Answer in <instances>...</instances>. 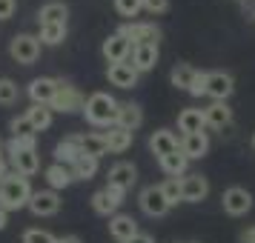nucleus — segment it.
I'll return each instance as SVG.
<instances>
[{
    "label": "nucleus",
    "mask_w": 255,
    "mask_h": 243,
    "mask_svg": "<svg viewBox=\"0 0 255 243\" xmlns=\"http://www.w3.org/2000/svg\"><path fill=\"white\" fill-rule=\"evenodd\" d=\"M132 43H129L127 37L121 35V32H115V35H109L104 40V58L109 60V63H124V60L132 58Z\"/></svg>",
    "instance_id": "14"
},
{
    "label": "nucleus",
    "mask_w": 255,
    "mask_h": 243,
    "mask_svg": "<svg viewBox=\"0 0 255 243\" xmlns=\"http://www.w3.org/2000/svg\"><path fill=\"white\" fill-rule=\"evenodd\" d=\"M32 200V186H29V177L17 172H9L3 177V192H0V209L6 212H17V209L29 206Z\"/></svg>",
    "instance_id": "2"
},
{
    "label": "nucleus",
    "mask_w": 255,
    "mask_h": 243,
    "mask_svg": "<svg viewBox=\"0 0 255 243\" xmlns=\"http://www.w3.org/2000/svg\"><path fill=\"white\" fill-rule=\"evenodd\" d=\"M118 100L109 92H95L86 97V106H83V117L92 123V126H115L118 120Z\"/></svg>",
    "instance_id": "1"
},
{
    "label": "nucleus",
    "mask_w": 255,
    "mask_h": 243,
    "mask_svg": "<svg viewBox=\"0 0 255 243\" xmlns=\"http://www.w3.org/2000/svg\"><path fill=\"white\" fill-rule=\"evenodd\" d=\"M124 197H127V192H124V189H115V186L98 189V192L92 195V209L98 212V215L112 218V215H118V209H121V203H124Z\"/></svg>",
    "instance_id": "7"
},
{
    "label": "nucleus",
    "mask_w": 255,
    "mask_h": 243,
    "mask_svg": "<svg viewBox=\"0 0 255 243\" xmlns=\"http://www.w3.org/2000/svg\"><path fill=\"white\" fill-rule=\"evenodd\" d=\"M69 172L75 180H92L98 174V158H89V155H81L78 161L69 166Z\"/></svg>",
    "instance_id": "32"
},
{
    "label": "nucleus",
    "mask_w": 255,
    "mask_h": 243,
    "mask_svg": "<svg viewBox=\"0 0 255 243\" xmlns=\"http://www.w3.org/2000/svg\"><path fill=\"white\" fill-rule=\"evenodd\" d=\"M235 92V81L230 72H207V97L227 103V97Z\"/></svg>",
    "instance_id": "10"
},
{
    "label": "nucleus",
    "mask_w": 255,
    "mask_h": 243,
    "mask_svg": "<svg viewBox=\"0 0 255 243\" xmlns=\"http://www.w3.org/2000/svg\"><path fill=\"white\" fill-rule=\"evenodd\" d=\"M143 9L152 14H163L169 12V0H143Z\"/></svg>",
    "instance_id": "40"
},
{
    "label": "nucleus",
    "mask_w": 255,
    "mask_h": 243,
    "mask_svg": "<svg viewBox=\"0 0 255 243\" xmlns=\"http://www.w3.org/2000/svg\"><path fill=\"white\" fill-rule=\"evenodd\" d=\"M138 206H140V212H143V215H149V218H163V215L172 209L161 186H146V189H140Z\"/></svg>",
    "instance_id": "6"
},
{
    "label": "nucleus",
    "mask_w": 255,
    "mask_h": 243,
    "mask_svg": "<svg viewBox=\"0 0 255 243\" xmlns=\"http://www.w3.org/2000/svg\"><path fill=\"white\" fill-rule=\"evenodd\" d=\"M241 243H255V226H250V229L241 232Z\"/></svg>",
    "instance_id": "44"
},
{
    "label": "nucleus",
    "mask_w": 255,
    "mask_h": 243,
    "mask_svg": "<svg viewBox=\"0 0 255 243\" xmlns=\"http://www.w3.org/2000/svg\"><path fill=\"white\" fill-rule=\"evenodd\" d=\"M163 195H166V200H169V206H175V203H181L184 200V186H181V177H166L161 183Z\"/></svg>",
    "instance_id": "34"
},
{
    "label": "nucleus",
    "mask_w": 255,
    "mask_h": 243,
    "mask_svg": "<svg viewBox=\"0 0 255 243\" xmlns=\"http://www.w3.org/2000/svg\"><path fill=\"white\" fill-rule=\"evenodd\" d=\"M9 55L14 58V63L32 66L40 58V40L35 35H14L12 43H9Z\"/></svg>",
    "instance_id": "5"
},
{
    "label": "nucleus",
    "mask_w": 255,
    "mask_h": 243,
    "mask_svg": "<svg viewBox=\"0 0 255 243\" xmlns=\"http://www.w3.org/2000/svg\"><path fill=\"white\" fill-rule=\"evenodd\" d=\"M253 17H255V12H253Z\"/></svg>",
    "instance_id": "51"
},
{
    "label": "nucleus",
    "mask_w": 255,
    "mask_h": 243,
    "mask_svg": "<svg viewBox=\"0 0 255 243\" xmlns=\"http://www.w3.org/2000/svg\"><path fill=\"white\" fill-rule=\"evenodd\" d=\"M181 186H184V203H201L209 195V183L204 174H184Z\"/></svg>",
    "instance_id": "17"
},
{
    "label": "nucleus",
    "mask_w": 255,
    "mask_h": 243,
    "mask_svg": "<svg viewBox=\"0 0 255 243\" xmlns=\"http://www.w3.org/2000/svg\"><path fill=\"white\" fill-rule=\"evenodd\" d=\"M178 129L184 135H195V132H204L207 129V117H204V109H184L178 115Z\"/></svg>",
    "instance_id": "26"
},
{
    "label": "nucleus",
    "mask_w": 255,
    "mask_h": 243,
    "mask_svg": "<svg viewBox=\"0 0 255 243\" xmlns=\"http://www.w3.org/2000/svg\"><path fill=\"white\" fill-rule=\"evenodd\" d=\"M129 243H155V241H152L149 235H143V232H140V235H135V238H132Z\"/></svg>",
    "instance_id": "45"
},
{
    "label": "nucleus",
    "mask_w": 255,
    "mask_h": 243,
    "mask_svg": "<svg viewBox=\"0 0 255 243\" xmlns=\"http://www.w3.org/2000/svg\"><path fill=\"white\" fill-rule=\"evenodd\" d=\"M140 9H143V0H115V12L121 17H138Z\"/></svg>",
    "instance_id": "37"
},
{
    "label": "nucleus",
    "mask_w": 255,
    "mask_h": 243,
    "mask_svg": "<svg viewBox=\"0 0 255 243\" xmlns=\"http://www.w3.org/2000/svg\"><path fill=\"white\" fill-rule=\"evenodd\" d=\"M158 58H161L158 43H146V46H135L132 49V66L138 69V75L155 69V66H158Z\"/></svg>",
    "instance_id": "19"
},
{
    "label": "nucleus",
    "mask_w": 255,
    "mask_h": 243,
    "mask_svg": "<svg viewBox=\"0 0 255 243\" xmlns=\"http://www.w3.org/2000/svg\"><path fill=\"white\" fill-rule=\"evenodd\" d=\"M78 143H81V152L89 155V158H104L109 146H106V135L104 132H86V135H78Z\"/></svg>",
    "instance_id": "21"
},
{
    "label": "nucleus",
    "mask_w": 255,
    "mask_h": 243,
    "mask_svg": "<svg viewBox=\"0 0 255 243\" xmlns=\"http://www.w3.org/2000/svg\"><path fill=\"white\" fill-rule=\"evenodd\" d=\"M9 129H12V138H29V135H37L35 129H32V123H29V117H26V115L12 117Z\"/></svg>",
    "instance_id": "36"
},
{
    "label": "nucleus",
    "mask_w": 255,
    "mask_h": 243,
    "mask_svg": "<svg viewBox=\"0 0 255 243\" xmlns=\"http://www.w3.org/2000/svg\"><path fill=\"white\" fill-rule=\"evenodd\" d=\"M0 192H3V177H0Z\"/></svg>",
    "instance_id": "48"
},
{
    "label": "nucleus",
    "mask_w": 255,
    "mask_h": 243,
    "mask_svg": "<svg viewBox=\"0 0 255 243\" xmlns=\"http://www.w3.org/2000/svg\"><path fill=\"white\" fill-rule=\"evenodd\" d=\"M9 174V155L0 149V177H6Z\"/></svg>",
    "instance_id": "43"
},
{
    "label": "nucleus",
    "mask_w": 255,
    "mask_h": 243,
    "mask_svg": "<svg viewBox=\"0 0 255 243\" xmlns=\"http://www.w3.org/2000/svg\"><path fill=\"white\" fill-rule=\"evenodd\" d=\"M181 152H184L189 161H201L209 152V138L207 132H195V135H184L181 140Z\"/></svg>",
    "instance_id": "20"
},
{
    "label": "nucleus",
    "mask_w": 255,
    "mask_h": 243,
    "mask_svg": "<svg viewBox=\"0 0 255 243\" xmlns=\"http://www.w3.org/2000/svg\"><path fill=\"white\" fill-rule=\"evenodd\" d=\"M253 146H255V135H253Z\"/></svg>",
    "instance_id": "49"
},
{
    "label": "nucleus",
    "mask_w": 255,
    "mask_h": 243,
    "mask_svg": "<svg viewBox=\"0 0 255 243\" xmlns=\"http://www.w3.org/2000/svg\"><path fill=\"white\" fill-rule=\"evenodd\" d=\"M104 135H106V146H109L112 155H124L132 146V140H135V132H127V129H121V126H112Z\"/></svg>",
    "instance_id": "27"
},
{
    "label": "nucleus",
    "mask_w": 255,
    "mask_h": 243,
    "mask_svg": "<svg viewBox=\"0 0 255 243\" xmlns=\"http://www.w3.org/2000/svg\"><path fill=\"white\" fill-rule=\"evenodd\" d=\"M149 149H152V155H158V161H161V158H166V155H172V152L181 149V143H178V138H175L169 129H158V132L149 135Z\"/></svg>",
    "instance_id": "18"
},
{
    "label": "nucleus",
    "mask_w": 255,
    "mask_h": 243,
    "mask_svg": "<svg viewBox=\"0 0 255 243\" xmlns=\"http://www.w3.org/2000/svg\"><path fill=\"white\" fill-rule=\"evenodd\" d=\"M58 243H83L78 235H63V238H58Z\"/></svg>",
    "instance_id": "46"
},
{
    "label": "nucleus",
    "mask_w": 255,
    "mask_h": 243,
    "mask_svg": "<svg viewBox=\"0 0 255 243\" xmlns=\"http://www.w3.org/2000/svg\"><path fill=\"white\" fill-rule=\"evenodd\" d=\"M106 78H109V83L118 86V89H135V86H138V69H135L129 60H124V63H109Z\"/></svg>",
    "instance_id": "12"
},
{
    "label": "nucleus",
    "mask_w": 255,
    "mask_h": 243,
    "mask_svg": "<svg viewBox=\"0 0 255 243\" xmlns=\"http://www.w3.org/2000/svg\"><path fill=\"white\" fill-rule=\"evenodd\" d=\"M29 209L37 218H52L60 212V195L55 189H40V192H32V200H29Z\"/></svg>",
    "instance_id": "9"
},
{
    "label": "nucleus",
    "mask_w": 255,
    "mask_h": 243,
    "mask_svg": "<svg viewBox=\"0 0 255 243\" xmlns=\"http://www.w3.org/2000/svg\"><path fill=\"white\" fill-rule=\"evenodd\" d=\"M81 155L83 152H81V143H78V135H69L55 146V163H63V166H72Z\"/></svg>",
    "instance_id": "24"
},
{
    "label": "nucleus",
    "mask_w": 255,
    "mask_h": 243,
    "mask_svg": "<svg viewBox=\"0 0 255 243\" xmlns=\"http://www.w3.org/2000/svg\"><path fill=\"white\" fill-rule=\"evenodd\" d=\"M83 106H86V97L81 94V89L72 86V83H66V81H60L58 94H55V100H52V112L72 115V112H83Z\"/></svg>",
    "instance_id": "3"
},
{
    "label": "nucleus",
    "mask_w": 255,
    "mask_h": 243,
    "mask_svg": "<svg viewBox=\"0 0 255 243\" xmlns=\"http://www.w3.org/2000/svg\"><path fill=\"white\" fill-rule=\"evenodd\" d=\"M43 177H46L49 189H55V192H60V189H66V186L75 183L69 166H63V163H52V166H46V169H43Z\"/></svg>",
    "instance_id": "23"
},
{
    "label": "nucleus",
    "mask_w": 255,
    "mask_h": 243,
    "mask_svg": "<svg viewBox=\"0 0 255 243\" xmlns=\"http://www.w3.org/2000/svg\"><path fill=\"white\" fill-rule=\"evenodd\" d=\"M26 117L35 132H46L52 126V106H40V103H32L26 109Z\"/></svg>",
    "instance_id": "31"
},
{
    "label": "nucleus",
    "mask_w": 255,
    "mask_h": 243,
    "mask_svg": "<svg viewBox=\"0 0 255 243\" xmlns=\"http://www.w3.org/2000/svg\"><path fill=\"white\" fill-rule=\"evenodd\" d=\"M6 155H9L12 169L17 174H23V177H32L40 169V155H37V149H17V152H6Z\"/></svg>",
    "instance_id": "11"
},
{
    "label": "nucleus",
    "mask_w": 255,
    "mask_h": 243,
    "mask_svg": "<svg viewBox=\"0 0 255 243\" xmlns=\"http://www.w3.org/2000/svg\"><path fill=\"white\" fill-rule=\"evenodd\" d=\"M118 32L127 37L132 46H146V43H158V40H161V29H158L155 23H146V20H132V23H124Z\"/></svg>",
    "instance_id": "4"
},
{
    "label": "nucleus",
    "mask_w": 255,
    "mask_h": 243,
    "mask_svg": "<svg viewBox=\"0 0 255 243\" xmlns=\"http://www.w3.org/2000/svg\"><path fill=\"white\" fill-rule=\"evenodd\" d=\"M140 123H143V112H140L138 103H121V106H118V120H115V126L127 129V132H135Z\"/></svg>",
    "instance_id": "25"
},
{
    "label": "nucleus",
    "mask_w": 255,
    "mask_h": 243,
    "mask_svg": "<svg viewBox=\"0 0 255 243\" xmlns=\"http://www.w3.org/2000/svg\"><path fill=\"white\" fill-rule=\"evenodd\" d=\"M109 235L115 238L118 243H129L135 235H140L138 232V220L132 218V215H112L109 218Z\"/></svg>",
    "instance_id": "15"
},
{
    "label": "nucleus",
    "mask_w": 255,
    "mask_h": 243,
    "mask_svg": "<svg viewBox=\"0 0 255 243\" xmlns=\"http://www.w3.org/2000/svg\"><path fill=\"white\" fill-rule=\"evenodd\" d=\"M195 78H198V69H195V66H189V63H175L172 72H169V81H172V86L184 89V92H189V89H192Z\"/></svg>",
    "instance_id": "30"
},
{
    "label": "nucleus",
    "mask_w": 255,
    "mask_h": 243,
    "mask_svg": "<svg viewBox=\"0 0 255 243\" xmlns=\"http://www.w3.org/2000/svg\"><path fill=\"white\" fill-rule=\"evenodd\" d=\"M58 83L60 81H55V78H35V81L29 83V97H32V103L52 106L55 94H58Z\"/></svg>",
    "instance_id": "16"
},
{
    "label": "nucleus",
    "mask_w": 255,
    "mask_h": 243,
    "mask_svg": "<svg viewBox=\"0 0 255 243\" xmlns=\"http://www.w3.org/2000/svg\"><path fill=\"white\" fill-rule=\"evenodd\" d=\"M135 183H138V169L127 161L115 163L106 174V186H115V189H124V192H129Z\"/></svg>",
    "instance_id": "13"
},
{
    "label": "nucleus",
    "mask_w": 255,
    "mask_h": 243,
    "mask_svg": "<svg viewBox=\"0 0 255 243\" xmlns=\"http://www.w3.org/2000/svg\"><path fill=\"white\" fill-rule=\"evenodd\" d=\"M192 97H201V94H207V72H198L195 83H192V89H189Z\"/></svg>",
    "instance_id": "41"
},
{
    "label": "nucleus",
    "mask_w": 255,
    "mask_h": 243,
    "mask_svg": "<svg viewBox=\"0 0 255 243\" xmlns=\"http://www.w3.org/2000/svg\"><path fill=\"white\" fill-rule=\"evenodd\" d=\"M37 40L43 46H60L66 40V23H49V26H40V35Z\"/></svg>",
    "instance_id": "33"
},
{
    "label": "nucleus",
    "mask_w": 255,
    "mask_h": 243,
    "mask_svg": "<svg viewBox=\"0 0 255 243\" xmlns=\"http://www.w3.org/2000/svg\"><path fill=\"white\" fill-rule=\"evenodd\" d=\"M0 149H3V140H0Z\"/></svg>",
    "instance_id": "50"
},
{
    "label": "nucleus",
    "mask_w": 255,
    "mask_h": 243,
    "mask_svg": "<svg viewBox=\"0 0 255 243\" xmlns=\"http://www.w3.org/2000/svg\"><path fill=\"white\" fill-rule=\"evenodd\" d=\"M161 169H163V174L166 177H184L186 174V166H189V158H186L184 152L178 149V152H172V155H166V158H161Z\"/></svg>",
    "instance_id": "29"
},
{
    "label": "nucleus",
    "mask_w": 255,
    "mask_h": 243,
    "mask_svg": "<svg viewBox=\"0 0 255 243\" xmlns=\"http://www.w3.org/2000/svg\"><path fill=\"white\" fill-rule=\"evenodd\" d=\"M221 206H224L227 215L241 218V215H247V212L253 209V195H250L247 189H241V186H230V189L221 195Z\"/></svg>",
    "instance_id": "8"
},
{
    "label": "nucleus",
    "mask_w": 255,
    "mask_h": 243,
    "mask_svg": "<svg viewBox=\"0 0 255 243\" xmlns=\"http://www.w3.org/2000/svg\"><path fill=\"white\" fill-rule=\"evenodd\" d=\"M6 226H9V212H6V209H0V232L6 229Z\"/></svg>",
    "instance_id": "47"
},
{
    "label": "nucleus",
    "mask_w": 255,
    "mask_h": 243,
    "mask_svg": "<svg viewBox=\"0 0 255 243\" xmlns=\"http://www.w3.org/2000/svg\"><path fill=\"white\" fill-rule=\"evenodd\" d=\"M14 14V0H0V20H9Z\"/></svg>",
    "instance_id": "42"
},
{
    "label": "nucleus",
    "mask_w": 255,
    "mask_h": 243,
    "mask_svg": "<svg viewBox=\"0 0 255 243\" xmlns=\"http://www.w3.org/2000/svg\"><path fill=\"white\" fill-rule=\"evenodd\" d=\"M66 17H69V6H66V3H60V0H52V3H46V6H40V14H37L40 26L66 23Z\"/></svg>",
    "instance_id": "28"
},
{
    "label": "nucleus",
    "mask_w": 255,
    "mask_h": 243,
    "mask_svg": "<svg viewBox=\"0 0 255 243\" xmlns=\"http://www.w3.org/2000/svg\"><path fill=\"white\" fill-rule=\"evenodd\" d=\"M17 97H20V89H17V83L9 81V78H0V106H12V103H17Z\"/></svg>",
    "instance_id": "35"
},
{
    "label": "nucleus",
    "mask_w": 255,
    "mask_h": 243,
    "mask_svg": "<svg viewBox=\"0 0 255 243\" xmlns=\"http://www.w3.org/2000/svg\"><path fill=\"white\" fill-rule=\"evenodd\" d=\"M23 243H58V238L46 229H26L23 232Z\"/></svg>",
    "instance_id": "38"
},
{
    "label": "nucleus",
    "mask_w": 255,
    "mask_h": 243,
    "mask_svg": "<svg viewBox=\"0 0 255 243\" xmlns=\"http://www.w3.org/2000/svg\"><path fill=\"white\" fill-rule=\"evenodd\" d=\"M37 146V135H29V138H12L6 143V152H17V149H35Z\"/></svg>",
    "instance_id": "39"
},
{
    "label": "nucleus",
    "mask_w": 255,
    "mask_h": 243,
    "mask_svg": "<svg viewBox=\"0 0 255 243\" xmlns=\"http://www.w3.org/2000/svg\"><path fill=\"white\" fill-rule=\"evenodd\" d=\"M204 117H207V126L209 129H227L232 123V109L227 103L212 100V103L204 109Z\"/></svg>",
    "instance_id": "22"
}]
</instances>
